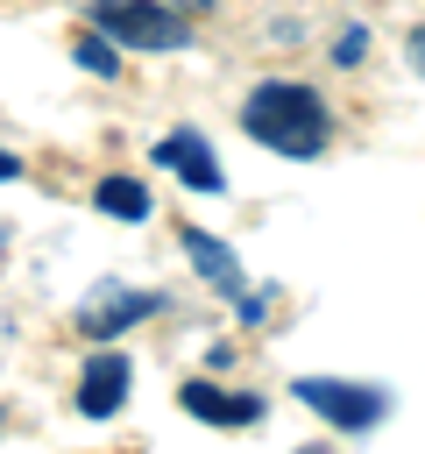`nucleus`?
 I'll return each mask as SVG.
<instances>
[{"mask_svg": "<svg viewBox=\"0 0 425 454\" xmlns=\"http://www.w3.org/2000/svg\"><path fill=\"white\" fill-rule=\"evenodd\" d=\"M241 128L276 156H319L326 149V106H319L312 85H283V78L255 85L248 106H241Z\"/></svg>", "mask_w": 425, "mask_h": 454, "instance_id": "obj_1", "label": "nucleus"}, {"mask_svg": "<svg viewBox=\"0 0 425 454\" xmlns=\"http://www.w3.org/2000/svg\"><path fill=\"white\" fill-rule=\"evenodd\" d=\"M92 21L128 50H184V35H191L184 14H170L156 0H92Z\"/></svg>", "mask_w": 425, "mask_h": 454, "instance_id": "obj_2", "label": "nucleus"}, {"mask_svg": "<svg viewBox=\"0 0 425 454\" xmlns=\"http://www.w3.org/2000/svg\"><path fill=\"white\" fill-rule=\"evenodd\" d=\"M298 397H305L319 419H333L340 433H368V426L390 411V390H375V383H347V376H298Z\"/></svg>", "mask_w": 425, "mask_h": 454, "instance_id": "obj_3", "label": "nucleus"}, {"mask_svg": "<svg viewBox=\"0 0 425 454\" xmlns=\"http://www.w3.org/2000/svg\"><path fill=\"white\" fill-rule=\"evenodd\" d=\"M156 163H170V170H177L191 192H220V184H227V177H220V156H212V149H205L191 128L163 135V142H156Z\"/></svg>", "mask_w": 425, "mask_h": 454, "instance_id": "obj_4", "label": "nucleus"}, {"mask_svg": "<svg viewBox=\"0 0 425 454\" xmlns=\"http://www.w3.org/2000/svg\"><path fill=\"white\" fill-rule=\"evenodd\" d=\"M128 397V355H92L85 376H78V411L85 419H113Z\"/></svg>", "mask_w": 425, "mask_h": 454, "instance_id": "obj_5", "label": "nucleus"}, {"mask_svg": "<svg viewBox=\"0 0 425 454\" xmlns=\"http://www.w3.org/2000/svg\"><path fill=\"white\" fill-rule=\"evenodd\" d=\"M184 411H191V419H212V426H248V419H262V397H234V390H212V383H184Z\"/></svg>", "mask_w": 425, "mask_h": 454, "instance_id": "obj_6", "label": "nucleus"}, {"mask_svg": "<svg viewBox=\"0 0 425 454\" xmlns=\"http://www.w3.org/2000/svg\"><path fill=\"white\" fill-rule=\"evenodd\" d=\"M142 312H156V298H149V291H106V298L85 312V333H99V340H106V333H120V326H128V319H142Z\"/></svg>", "mask_w": 425, "mask_h": 454, "instance_id": "obj_7", "label": "nucleus"}, {"mask_svg": "<svg viewBox=\"0 0 425 454\" xmlns=\"http://www.w3.org/2000/svg\"><path fill=\"white\" fill-rule=\"evenodd\" d=\"M184 255H191L220 291H234V298H241V262H234V248H220L212 234H184Z\"/></svg>", "mask_w": 425, "mask_h": 454, "instance_id": "obj_8", "label": "nucleus"}, {"mask_svg": "<svg viewBox=\"0 0 425 454\" xmlns=\"http://www.w3.org/2000/svg\"><path fill=\"white\" fill-rule=\"evenodd\" d=\"M99 213H113V220H142V213H149V192H142L135 177H106V184H99Z\"/></svg>", "mask_w": 425, "mask_h": 454, "instance_id": "obj_9", "label": "nucleus"}, {"mask_svg": "<svg viewBox=\"0 0 425 454\" xmlns=\"http://www.w3.org/2000/svg\"><path fill=\"white\" fill-rule=\"evenodd\" d=\"M78 64H85L92 78H113V71H120V57H113L106 35H85V43H78Z\"/></svg>", "mask_w": 425, "mask_h": 454, "instance_id": "obj_10", "label": "nucleus"}, {"mask_svg": "<svg viewBox=\"0 0 425 454\" xmlns=\"http://www.w3.org/2000/svg\"><path fill=\"white\" fill-rule=\"evenodd\" d=\"M361 50H368V35H361V28H347V35H340V50H333V57H340V64H361Z\"/></svg>", "mask_w": 425, "mask_h": 454, "instance_id": "obj_11", "label": "nucleus"}, {"mask_svg": "<svg viewBox=\"0 0 425 454\" xmlns=\"http://www.w3.org/2000/svg\"><path fill=\"white\" fill-rule=\"evenodd\" d=\"M411 57H418V64H425V35H411Z\"/></svg>", "mask_w": 425, "mask_h": 454, "instance_id": "obj_12", "label": "nucleus"}, {"mask_svg": "<svg viewBox=\"0 0 425 454\" xmlns=\"http://www.w3.org/2000/svg\"><path fill=\"white\" fill-rule=\"evenodd\" d=\"M305 454H319V447H305Z\"/></svg>", "mask_w": 425, "mask_h": 454, "instance_id": "obj_13", "label": "nucleus"}]
</instances>
